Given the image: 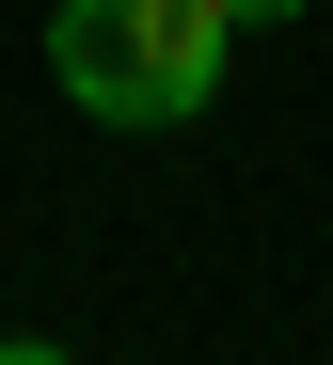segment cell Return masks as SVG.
Wrapping results in <instances>:
<instances>
[{
    "mask_svg": "<svg viewBox=\"0 0 333 365\" xmlns=\"http://www.w3.org/2000/svg\"><path fill=\"white\" fill-rule=\"evenodd\" d=\"M238 64V0H63L48 80L80 96V128H207V96Z\"/></svg>",
    "mask_w": 333,
    "mask_h": 365,
    "instance_id": "cell-1",
    "label": "cell"
},
{
    "mask_svg": "<svg viewBox=\"0 0 333 365\" xmlns=\"http://www.w3.org/2000/svg\"><path fill=\"white\" fill-rule=\"evenodd\" d=\"M270 16H302V0H238V32H270Z\"/></svg>",
    "mask_w": 333,
    "mask_h": 365,
    "instance_id": "cell-3",
    "label": "cell"
},
{
    "mask_svg": "<svg viewBox=\"0 0 333 365\" xmlns=\"http://www.w3.org/2000/svg\"><path fill=\"white\" fill-rule=\"evenodd\" d=\"M0 365H80V349H48V334H0Z\"/></svg>",
    "mask_w": 333,
    "mask_h": 365,
    "instance_id": "cell-2",
    "label": "cell"
}]
</instances>
